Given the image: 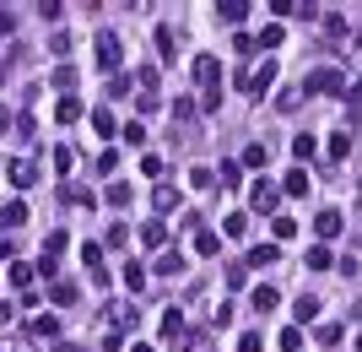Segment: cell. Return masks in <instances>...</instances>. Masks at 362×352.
<instances>
[{
    "label": "cell",
    "instance_id": "cell-11",
    "mask_svg": "<svg viewBox=\"0 0 362 352\" xmlns=\"http://www.w3.org/2000/svg\"><path fill=\"white\" fill-rule=\"evenodd\" d=\"M341 228H346V222H341V212H335V206H325V212L314 217V233H319V239H335Z\"/></svg>",
    "mask_w": 362,
    "mask_h": 352
},
{
    "label": "cell",
    "instance_id": "cell-24",
    "mask_svg": "<svg viewBox=\"0 0 362 352\" xmlns=\"http://www.w3.org/2000/svg\"><path fill=\"white\" fill-rule=\"evenodd\" d=\"M222 233H227V239H249V217H243V212H233V217L222 222Z\"/></svg>",
    "mask_w": 362,
    "mask_h": 352
},
{
    "label": "cell",
    "instance_id": "cell-16",
    "mask_svg": "<svg viewBox=\"0 0 362 352\" xmlns=\"http://www.w3.org/2000/svg\"><path fill=\"white\" fill-rule=\"evenodd\" d=\"M249 304H255L259 314H271V309L281 304V293H276V288H255V293H249Z\"/></svg>",
    "mask_w": 362,
    "mask_h": 352
},
{
    "label": "cell",
    "instance_id": "cell-57",
    "mask_svg": "<svg viewBox=\"0 0 362 352\" xmlns=\"http://www.w3.org/2000/svg\"><path fill=\"white\" fill-rule=\"evenodd\" d=\"M357 352H362V331H357Z\"/></svg>",
    "mask_w": 362,
    "mask_h": 352
},
{
    "label": "cell",
    "instance_id": "cell-7",
    "mask_svg": "<svg viewBox=\"0 0 362 352\" xmlns=\"http://www.w3.org/2000/svg\"><path fill=\"white\" fill-rule=\"evenodd\" d=\"M255 11V6H249V0H216V16H222L227 28H243V16Z\"/></svg>",
    "mask_w": 362,
    "mask_h": 352
},
{
    "label": "cell",
    "instance_id": "cell-53",
    "mask_svg": "<svg viewBox=\"0 0 362 352\" xmlns=\"http://www.w3.org/2000/svg\"><path fill=\"white\" fill-rule=\"evenodd\" d=\"M346 98H351V103L362 108V81H357V87H346Z\"/></svg>",
    "mask_w": 362,
    "mask_h": 352
},
{
    "label": "cell",
    "instance_id": "cell-46",
    "mask_svg": "<svg viewBox=\"0 0 362 352\" xmlns=\"http://www.w3.org/2000/svg\"><path fill=\"white\" fill-rule=\"evenodd\" d=\"M189 184H195V190H211L216 174H211V169H189Z\"/></svg>",
    "mask_w": 362,
    "mask_h": 352
},
{
    "label": "cell",
    "instance_id": "cell-12",
    "mask_svg": "<svg viewBox=\"0 0 362 352\" xmlns=\"http://www.w3.org/2000/svg\"><path fill=\"white\" fill-rule=\"evenodd\" d=\"M81 266H87V271H92V282H103V244H92V239H87V244H81Z\"/></svg>",
    "mask_w": 362,
    "mask_h": 352
},
{
    "label": "cell",
    "instance_id": "cell-14",
    "mask_svg": "<svg viewBox=\"0 0 362 352\" xmlns=\"http://www.w3.org/2000/svg\"><path fill=\"white\" fill-rule=\"evenodd\" d=\"M151 206H157V212H179V190H173V184H157V190H151Z\"/></svg>",
    "mask_w": 362,
    "mask_h": 352
},
{
    "label": "cell",
    "instance_id": "cell-36",
    "mask_svg": "<svg viewBox=\"0 0 362 352\" xmlns=\"http://www.w3.org/2000/svg\"><path fill=\"white\" fill-rule=\"evenodd\" d=\"M276 341H281V352H303V331H298V325H287Z\"/></svg>",
    "mask_w": 362,
    "mask_h": 352
},
{
    "label": "cell",
    "instance_id": "cell-45",
    "mask_svg": "<svg viewBox=\"0 0 362 352\" xmlns=\"http://www.w3.org/2000/svg\"><path fill=\"white\" fill-rule=\"evenodd\" d=\"M54 169H60V174L76 169V152H71V147H54Z\"/></svg>",
    "mask_w": 362,
    "mask_h": 352
},
{
    "label": "cell",
    "instance_id": "cell-49",
    "mask_svg": "<svg viewBox=\"0 0 362 352\" xmlns=\"http://www.w3.org/2000/svg\"><path fill=\"white\" fill-rule=\"evenodd\" d=\"M141 174H151V179H157V174H163V157L146 152V157H141Z\"/></svg>",
    "mask_w": 362,
    "mask_h": 352
},
{
    "label": "cell",
    "instance_id": "cell-43",
    "mask_svg": "<svg viewBox=\"0 0 362 352\" xmlns=\"http://www.w3.org/2000/svg\"><path fill=\"white\" fill-rule=\"evenodd\" d=\"M38 16H44V22H60L65 6H60V0H38Z\"/></svg>",
    "mask_w": 362,
    "mask_h": 352
},
{
    "label": "cell",
    "instance_id": "cell-54",
    "mask_svg": "<svg viewBox=\"0 0 362 352\" xmlns=\"http://www.w3.org/2000/svg\"><path fill=\"white\" fill-rule=\"evenodd\" d=\"M6 320H11V304H0V325H6Z\"/></svg>",
    "mask_w": 362,
    "mask_h": 352
},
{
    "label": "cell",
    "instance_id": "cell-19",
    "mask_svg": "<svg viewBox=\"0 0 362 352\" xmlns=\"http://www.w3.org/2000/svg\"><path fill=\"white\" fill-rule=\"evenodd\" d=\"M173 49H179V38H173V28H157V55H163L168 65L179 60V55H173Z\"/></svg>",
    "mask_w": 362,
    "mask_h": 352
},
{
    "label": "cell",
    "instance_id": "cell-33",
    "mask_svg": "<svg viewBox=\"0 0 362 352\" xmlns=\"http://www.w3.org/2000/svg\"><path fill=\"white\" fill-rule=\"evenodd\" d=\"M346 152H351V130H335V136H330V157L341 163Z\"/></svg>",
    "mask_w": 362,
    "mask_h": 352
},
{
    "label": "cell",
    "instance_id": "cell-52",
    "mask_svg": "<svg viewBox=\"0 0 362 352\" xmlns=\"http://www.w3.org/2000/svg\"><path fill=\"white\" fill-rule=\"evenodd\" d=\"M11 125H16V120H11V108L0 103V136H6V130H11Z\"/></svg>",
    "mask_w": 362,
    "mask_h": 352
},
{
    "label": "cell",
    "instance_id": "cell-31",
    "mask_svg": "<svg viewBox=\"0 0 362 352\" xmlns=\"http://www.w3.org/2000/svg\"><path fill=\"white\" fill-rule=\"evenodd\" d=\"M65 244H71V239H65V233L54 228V233H49V239H44V261H54V255H65Z\"/></svg>",
    "mask_w": 362,
    "mask_h": 352
},
{
    "label": "cell",
    "instance_id": "cell-13",
    "mask_svg": "<svg viewBox=\"0 0 362 352\" xmlns=\"http://www.w3.org/2000/svg\"><path fill=\"white\" fill-rule=\"evenodd\" d=\"M238 163H243V169H265V163H271V147H265V141H249Z\"/></svg>",
    "mask_w": 362,
    "mask_h": 352
},
{
    "label": "cell",
    "instance_id": "cell-8",
    "mask_svg": "<svg viewBox=\"0 0 362 352\" xmlns=\"http://www.w3.org/2000/svg\"><path fill=\"white\" fill-rule=\"evenodd\" d=\"M6 179H11V184H16V190H28V184H33V179H38V169H33L28 157H11V163H6Z\"/></svg>",
    "mask_w": 362,
    "mask_h": 352
},
{
    "label": "cell",
    "instance_id": "cell-37",
    "mask_svg": "<svg viewBox=\"0 0 362 352\" xmlns=\"http://www.w3.org/2000/svg\"><path fill=\"white\" fill-rule=\"evenodd\" d=\"M0 352H38L33 336H0Z\"/></svg>",
    "mask_w": 362,
    "mask_h": 352
},
{
    "label": "cell",
    "instance_id": "cell-23",
    "mask_svg": "<svg viewBox=\"0 0 362 352\" xmlns=\"http://www.w3.org/2000/svg\"><path fill=\"white\" fill-rule=\"evenodd\" d=\"M281 38H287L281 22H265V28H259V49H281Z\"/></svg>",
    "mask_w": 362,
    "mask_h": 352
},
{
    "label": "cell",
    "instance_id": "cell-38",
    "mask_svg": "<svg viewBox=\"0 0 362 352\" xmlns=\"http://www.w3.org/2000/svg\"><path fill=\"white\" fill-rule=\"evenodd\" d=\"M271 233H276V244H287L292 233H298V222H292V217H276V222H271Z\"/></svg>",
    "mask_w": 362,
    "mask_h": 352
},
{
    "label": "cell",
    "instance_id": "cell-4",
    "mask_svg": "<svg viewBox=\"0 0 362 352\" xmlns=\"http://www.w3.org/2000/svg\"><path fill=\"white\" fill-rule=\"evenodd\" d=\"M238 87H243V92H271V87H276V60H265L259 71H249Z\"/></svg>",
    "mask_w": 362,
    "mask_h": 352
},
{
    "label": "cell",
    "instance_id": "cell-22",
    "mask_svg": "<svg viewBox=\"0 0 362 352\" xmlns=\"http://www.w3.org/2000/svg\"><path fill=\"white\" fill-rule=\"evenodd\" d=\"M54 120H60V125H76V120H81V103H76V98H60V103H54Z\"/></svg>",
    "mask_w": 362,
    "mask_h": 352
},
{
    "label": "cell",
    "instance_id": "cell-28",
    "mask_svg": "<svg viewBox=\"0 0 362 352\" xmlns=\"http://www.w3.org/2000/svg\"><path fill=\"white\" fill-rule=\"evenodd\" d=\"M6 276H11V288H22V293L33 288V266H22V261H11V271H6Z\"/></svg>",
    "mask_w": 362,
    "mask_h": 352
},
{
    "label": "cell",
    "instance_id": "cell-29",
    "mask_svg": "<svg viewBox=\"0 0 362 352\" xmlns=\"http://www.w3.org/2000/svg\"><path fill=\"white\" fill-rule=\"evenodd\" d=\"M92 130H98V136H114L119 125H114V114H108V108H92Z\"/></svg>",
    "mask_w": 362,
    "mask_h": 352
},
{
    "label": "cell",
    "instance_id": "cell-50",
    "mask_svg": "<svg viewBox=\"0 0 362 352\" xmlns=\"http://www.w3.org/2000/svg\"><path fill=\"white\" fill-rule=\"evenodd\" d=\"M119 136H124V141H130V147H141V141H146V130H141V125H136V120H130V125H124V130H119Z\"/></svg>",
    "mask_w": 362,
    "mask_h": 352
},
{
    "label": "cell",
    "instance_id": "cell-30",
    "mask_svg": "<svg viewBox=\"0 0 362 352\" xmlns=\"http://www.w3.org/2000/svg\"><path fill=\"white\" fill-rule=\"evenodd\" d=\"M292 157H298V163H308V157H314V136H308V130H303V136H292Z\"/></svg>",
    "mask_w": 362,
    "mask_h": 352
},
{
    "label": "cell",
    "instance_id": "cell-20",
    "mask_svg": "<svg viewBox=\"0 0 362 352\" xmlns=\"http://www.w3.org/2000/svg\"><path fill=\"white\" fill-rule=\"evenodd\" d=\"M124 288H130V293L141 298V293H146V266H136V261L124 266Z\"/></svg>",
    "mask_w": 362,
    "mask_h": 352
},
{
    "label": "cell",
    "instance_id": "cell-25",
    "mask_svg": "<svg viewBox=\"0 0 362 352\" xmlns=\"http://www.w3.org/2000/svg\"><path fill=\"white\" fill-rule=\"evenodd\" d=\"M103 244H108V249H124V244H130V228H124V222H108Z\"/></svg>",
    "mask_w": 362,
    "mask_h": 352
},
{
    "label": "cell",
    "instance_id": "cell-17",
    "mask_svg": "<svg viewBox=\"0 0 362 352\" xmlns=\"http://www.w3.org/2000/svg\"><path fill=\"white\" fill-rule=\"evenodd\" d=\"M184 271V255L179 249H163V255H157V276H179Z\"/></svg>",
    "mask_w": 362,
    "mask_h": 352
},
{
    "label": "cell",
    "instance_id": "cell-42",
    "mask_svg": "<svg viewBox=\"0 0 362 352\" xmlns=\"http://www.w3.org/2000/svg\"><path fill=\"white\" fill-rule=\"evenodd\" d=\"M103 195H108V206H130V184H108Z\"/></svg>",
    "mask_w": 362,
    "mask_h": 352
},
{
    "label": "cell",
    "instance_id": "cell-32",
    "mask_svg": "<svg viewBox=\"0 0 362 352\" xmlns=\"http://www.w3.org/2000/svg\"><path fill=\"white\" fill-rule=\"evenodd\" d=\"M298 103H303V87H287L281 98H276V108H281V114H298Z\"/></svg>",
    "mask_w": 362,
    "mask_h": 352
},
{
    "label": "cell",
    "instance_id": "cell-40",
    "mask_svg": "<svg viewBox=\"0 0 362 352\" xmlns=\"http://www.w3.org/2000/svg\"><path fill=\"white\" fill-rule=\"evenodd\" d=\"M136 87L151 98V87H157V65H141V71H136Z\"/></svg>",
    "mask_w": 362,
    "mask_h": 352
},
{
    "label": "cell",
    "instance_id": "cell-18",
    "mask_svg": "<svg viewBox=\"0 0 362 352\" xmlns=\"http://www.w3.org/2000/svg\"><path fill=\"white\" fill-rule=\"evenodd\" d=\"M281 261V244H255L249 249V266H276Z\"/></svg>",
    "mask_w": 362,
    "mask_h": 352
},
{
    "label": "cell",
    "instance_id": "cell-47",
    "mask_svg": "<svg viewBox=\"0 0 362 352\" xmlns=\"http://www.w3.org/2000/svg\"><path fill=\"white\" fill-rule=\"evenodd\" d=\"M314 336H319V347H335V341H341V325H319Z\"/></svg>",
    "mask_w": 362,
    "mask_h": 352
},
{
    "label": "cell",
    "instance_id": "cell-9",
    "mask_svg": "<svg viewBox=\"0 0 362 352\" xmlns=\"http://www.w3.org/2000/svg\"><path fill=\"white\" fill-rule=\"evenodd\" d=\"M141 244H146V249H168V222H163V217L141 222Z\"/></svg>",
    "mask_w": 362,
    "mask_h": 352
},
{
    "label": "cell",
    "instance_id": "cell-48",
    "mask_svg": "<svg viewBox=\"0 0 362 352\" xmlns=\"http://www.w3.org/2000/svg\"><path fill=\"white\" fill-rule=\"evenodd\" d=\"M249 282V266H227V288H243Z\"/></svg>",
    "mask_w": 362,
    "mask_h": 352
},
{
    "label": "cell",
    "instance_id": "cell-56",
    "mask_svg": "<svg viewBox=\"0 0 362 352\" xmlns=\"http://www.w3.org/2000/svg\"><path fill=\"white\" fill-rule=\"evenodd\" d=\"M130 352H151V347H146V341H136V347H130Z\"/></svg>",
    "mask_w": 362,
    "mask_h": 352
},
{
    "label": "cell",
    "instance_id": "cell-2",
    "mask_svg": "<svg viewBox=\"0 0 362 352\" xmlns=\"http://www.w3.org/2000/svg\"><path fill=\"white\" fill-rule=\"evenodd\" d=\"M249 206L265 217H276V206H281V190H276L271 179H255V190H249Z\"/></svg>",
    "mask_w": 362,
    "mask_h": 352
},
{
    "label": "cell",
    "instance_id": "cell-34",
    "mask_svg": "<svg viewBox=\"0 0 362 352\" xmlns=\"http://www.w3.org/2000/svg\"><path fill=\"white\" fill-rule=\"evenodd\" d=\"M238 174H243V163H233V157H227L222 169H216V179H222V190H233V184H238Z\"/></svg>",
    "mask_w": 362,
    "mask_h": 352
},
{
    "label": "cell",
    "instance_id": "cell-55",
    "mask_svg": "<svg viewBox=\"0 0 362 352\" xmlns=\"http://www.w3.org/2000/svg\"><path fill=\"white\" fill-rule=\"evenodd\" d=\"M54 352H81V347H71V341H65V347H54Z\"/></svg>",
    "mask_w": 362,
    "mask_h": 352
},
{
    "label": "cell",
    "instance_id": "cell-10",
    "mask_svg": "<svg viewBox=\"0 0 362 352\" xmlns=\"http://www.w3.org/2000/svg\"><path fill=\"white\" fill-rule=\"evenodd\" d=\"M76 298H81V288H76V282H65V276H60V282H49V304H54V309H71Z\"/></svg>",
    "mask_w": 362,
    "mask_h": 352
},
{
    "label": "cell",
    "instance_id": "cell-6",
    "mask_svg": "<svg viewBox=\"0 0 362 352\" xmlns=\"http://www.w3.org/2000/svg\"><path fill=\"white\" fill-rule=\"evenodd\" d=\"M195 81L200 87H216V81H222V60H216V55H195Z\"/></svg>",
    "mask_w": 362,
    "mask_h": 352
},
{
    "label": "cell",
    "instance_id": "cell-15",
    "mask_svg": "<svg viewBox=\"0 0 362 352\" xmlns=\"http://www.w3.org/2000/svg\"><path fill=\"white\" fill-rule=\"evenodd\" d=\"M22 222H28V206H22V200H6V206H0V228H22Z\"/></svg>",
    "mask_w": 362,
    "mask_h": 352
},
{
    "label": "cell",
    "instance_id": "cell-51",
    "mask_svg": "<svg viewBox=\"0 0 362 352\" xmlns=\"http://www.w3.org/2000/svg\"><path fill=\"white\" fill-rule=\"evenodd\" d=\"M11 28H16V16H11V11H0V38H11Z\"/></svg>",
    "mask_w": 362,
    "mask_h": 352
},
{
    "label": "cell",
    "instance_id": "cell-5",
    "mask_svg": "<svg viewBox=\"0 0 362 352\" xmlns=\"http://www.w3.org/2000/svg\"><path fill=\"white\" fill-rule=\"evenodd\" d=\"M103 314H108V331H114V336H124V331L136 325V304H108Z\"/></svg>",
    "mask_w": 362,
    "mask_h": 352
},
{
    "label": "cell",
    "instance_id": "cell-27",
    "mask_svg": "<svg viewBox=\"0 0 362 352\" xmlns=\"http://www.w3.org/2000/svg\"><path fill=\"white\" fill-rule=\"evenodd\" d=\"M281 190H287V195H308V174H303V169H292L287 179H281Z\"/></svg>",
    "mask_w": 362,
    "mask_h": 352
},
{
    "label": "cell",
    "instance_id": "cell-1",
    "mask_svg": "<svg viewBox=\"0 0 362 352\" xmlns=\"http://www.w3.org/2000/svg\"><path fill=\"white\" fill-rule=\"evenodd\" d=\"M303 92H346V76H341L335 65H319V71H308Z\"/></svg>",
    "mask_w": 362,
    "mask_h": 352
},
{
    "label": "cell",
    "instance_id": "cell-44",
    "mask_svg": "<svg viewBox=\"0 0 362 352\" xmlns=\"http://www.w3.org/2000/svg\"><path fill=\"white\" fill-rule=\"evenodd\" d=\"M325 266H330V249L314 244V249H308V271H325Z\"/></svg>",
    "mask_w": 362,
    "mask_h": 352
},
{
    "label": "cell",
    "instance_id": "cell-35",
    "mask_svg": "<svg viewBox=\"0 0 362 352\" xmlns=\"http://www.w3.org/2000/svg\"><path fill=\"white\" fill-rule=\"evenodd\" d=\"M49 81H54L60 92H71L76 87V65H54V76H49Z\"/></svg>",
    "mask_w": 362,
    "mask_h": 352
},
{
    "label": "cell",
    "instance_id": "cell-21",
    "mask_svg": "<svg viewBox=\"0 0 362 352\" xmlns=\"http://www.w3.org/2000/svg\"><path fill=\"white\" fill-rule=\"evenodd\" d=\"M33 336H60V314H33Z\"/></svg>",
    "mask_w": 362,
    "mask_h": 352
},
{
    "label": "cell",
    "instance_id": "cell-26",
    "mask_svg": "<svg viewBox=\"0 0 362 352\" xmlns=\"http://www.w3.org/2000/svg\"><path fill=\"white\" fill-rule=\"evenodd\" d=\"M216 249H222V239H216L211 228H200L195 233V255H216Z\"/></svg>",
    "mask_w": 362,
    "mask_h": 352
},
{
    "label": "cell",
    "instance_id": "cell-41",
    "mask_svg": "<svg viewBox=\"0 0 362 352\" xmlns=\"http://www.w3.org/2000/svg\"><path fill=\"white\" fill-rule=\"evenodd\" d=\"M238 352H265V336H259V331H243V336H238Z\"/></svg>",
    "mask_w": 362,
    "mask_h": 352
},
{
    "label": "cell",
    "instance_id": "cell-3",
    "mask_svg": "<svg viewBox=\"0 0 362 352\" xmlns=\"http://www.w3.org/2000/svg\"><path fill=\"white\" fill-rule=\"evenodd\" d=\"M92 49H98V71H119V33H98Z\"/></svg>",
    "mask_w": 362,
    "mask_h": 352
},
{
    "label": "cell",
    "instance_id": "cell-39",
    "mask_svg": "<svg viewBox=\"0 0 362 352\" xmlns=\"http://www.w3.org/2000/svg\"><path fill=\"white\" fill-rule=\"evenodd\" d=\"M314 314H319V298H314V293H303V298H298V320L308 325V320H314Z\"/></svg>",
    "mask_w": 362,
    "mask_h": 352
}]
</instances>
